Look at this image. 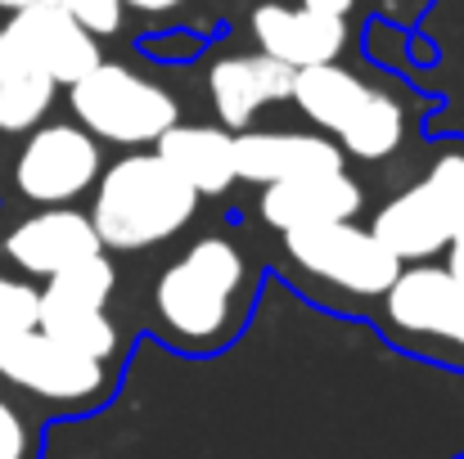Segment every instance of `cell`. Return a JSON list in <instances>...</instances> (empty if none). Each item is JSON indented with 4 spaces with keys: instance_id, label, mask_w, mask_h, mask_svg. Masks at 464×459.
<instances>
[{
    "instance_id": "5",
    "label": "cell",
    "mask_w": 464,
    "mask_h": 459,
    "mask_svg": "<svg viewBox=\"0 0 464 459\" xmlns=\"http://www.w3.org/2000/svg\"><path fill=\"white\" fill-rule=\"evenodd\" d=\"M72 113L82 131L113 145H154L167 127L180 122L176 95H167L150 77L122 63H104V59L82 81H72Z\"/></svg>"
},
{
    "instance_id": "14",
    "label": "cell",
    "mask_w": 464,
    "mask_h": 459,
    "mask_svg": "<svg viewBox=\"0 0 464 459\" xmlns=\"http://www.w3.org/2000/svg\"><path fill=\"white\" fill-rule=\"evenodd\" d=\"M343 158L347 153L315 131H239L235 136V171L239 180H257V185L338 171Z\"/></svg>"
},
{
    "instance_id": "18",
    "label": "cell",
    "mask_w": 464,
    "mask_h": 459,
    "mask_svg": "<svg viewBox=\"0 0 464 459\" xmlns=\"http://www.w3.org/2000/svg\"><path fill=\"white\" fill-rule=\"evenodd\" d=\"M36 329H45L50 338H59L63 347L91 356V360H109L118 356L122 338H118V324L109 320V311H91V306H68V302H50L41 298L36 311Z\"/></svg>"
},
{
    "instance_id": "12",
    "label": "cell",
    "mask_w": 464,
    "mask_h": 459,
    "mask_svg": "<svg viewBox=\"0 0 464 459\" xmlns=\"http://www.w3.org/2000/svg\"><path fill=\"white\" fill-rule=\"evenodd\" d=\"M253 36L262 54L280 59L285 68L303 72L315 63H334L347 45V18H329L315 9H289V5H257L253 9Z\"/></svg>"
},
{
    "instance_id": "21",
    "label": "cell",
    "mask_w": 464,
    "mask_h": 459,
    "mask_svg": "<svg viewBox=\"0 0 464 459\" xmlns=\"http://www.w3.org/2000/svg\"><path fill=\"white\" fill-rule=\"evenodd\" d=\"M59 9H68L91 36H113L122 27V0H54Z\"/></svg>"
},
{
    "instance_id": "9",
    "label": "cell",
    "mask_w": 464,
    "mask_h": 459,
    "mask_svg": "<svg viewBox=\"0 0 464 459\" xmlns=\"http://www.w3.org/2000/svg\"><path fill=\"white\" fill-rule=\"evenodd\" d=\"M100 176V145L91 131L82 127H41L23 153H18V167H14V180H18V194L32 198V203H45V207H59L77 194L91 189V180Z\"/></svg>"
},
{
    "instance_id": "27",
    "label": "cell",
    "mask_w": 464,
    "mask_h": 459,
    "mask_svg": "<svg viewBox=\"0 0 464 459\" xmlns=\"http://www.w3.org/2000/svg\"><path fill=\"white\" fill-rule=\"evenodd\" d=\"M460 459H464V455H460Z\"/></svg>"
},
{
    "instance_id": "8",
    "label": "cell",
    "mask_w": 464,
    "mask_h": 459,
    "mask_svg": "<svg viewBox=\"0 0 464 459\" xmlns=\"http://www.w3.org/2000/svg\"><path fill=\"white\" fill-rule=\"evenodd\" d=\"M388 324L447 360H464V284L447 266H415L397 271V280L383 289Z\"/></svg>"
},
{
    "instance_id": "11",
    "label": "cell",
    "mask_w": 464,
    "mask_h": 459,
    "mask_svg": "<svg viewBox=\"0 0 464 459\" xmlns=\"http://www.w3.org/2000/svg\"><path fill=\"white\" fill-rule=\"evenodd\" d=\"M361 203H365V194L347 176V167L262 185V221L285 234L307 230V225H329V221H352L361 212Z\"/></svg>"
},
{
    "instance_id": "7",
    "label": "cell",
    "mask_w": 464,
    "mask_h": 459,
    "mask_svg": "<svg viewBox=\"0 0 464 459\" xmlns=\"http://www.w3.org/2000/svg\"><path fill=\"white\" fill-rule=\"evenodd\" d=\"M289 257L334 289H347L356 298H379L401 262L392 248H383L374 239V230H361L352 221H329V225H307V230H289L285 234Z\"/></svg>"
},
{
    "instance_id": "19",
    "label": "cell",
    "mask_w": 464,
    "mask_h": 459,
    "mask_svg": "<svg viewBox=\"0 0 464 459\" xmlns=\"http://www.w3.org/2000/svg\"><path fill=\"white\" fill-rule=\"evenodd\" d=\"M113 284H118L113 262H109L104 253H91V257H77L72 266L54 271V275H50V289H45L41 298L68 302V306H91V311H109Z\"/></svg>"
},
{
    "instance_id": "1",
    "label": "cell",
    "mask_w": 464,
    "mask_h": 459,
    "mask_svg": "<svg viewBox=\"0 0 464 459\" xmlns=\"http://www.w3.org/2000/svg\"><path fill=\"white\" fill-rule=\"evenodd\" d=\"M194 207L198 194L158 153H127L100 176L91 225L104 248L136 253L185 230Z\"/></svg>"
},
{
    "instance_id": "4",
    "label": "cell",
    "mask_w": 464,
    "mask_h": 459,
    "mask_svg": "<svg viewBox=\"0 0 464 459\" xmlns=\"http://www.w3.org/2000/svg\"><path fill=\"white\" fill-rule=\"evenodd\" d=\"M370 230L397 253V262H429L447 253L464 230V149H447L424 180L383 203Z\"/></svg>"
},
{
    "instance_id": "24",
    "label": "cell",
    "mask_w": 464,
    "mask_h": 459,
    "mask_svg": "<svg viewBox=\"0 0 464 459\" xmlns=\"http://www.w3.org/2000/svg\"><path fill=\"white\" fill-rule=\"evenodd\" d=\"M447 271H451V275H456V280L464 284V230L456 234V244L447 248Z\"/></svg>"
},
{
    "instance_id": "22",
    "label": "cell",
    "mask_w": 464,
    "mask_h": 459,
    "mask_svg": "<svg viewBox=\"0 0 464 459\" xmlns=\"http://www.w3.org/2000/svg\"><path fill=\"white\" fill-rule=\"evenodd\" d=\"M0 459H36V437L27 419L0 397Z\"/></svg>"
},
{
    "instance_id": "2",
    "label": "cell",
    "mask_w": 464,
    "mask_h": 459,
    "mask_svg": "<svg viewBox=\"0 0 464 459\" xmlns=\"http://www.w3.org/2000/svg\"><path fill=\"white\" fill-rule=\"evenodd\" d=\"M244 289V257L226 239H198L158 275L154 302L162 329L185 347H217L230 333L235 298Z\"/></svg>"
},
{
    "instance_id": "17",
    "label": "cell",
    "mask_w": 464,
    "mask_h": 459,
    "mask_svg": "<svg viewBox=\"0 0 464 459\" xmlns=\"http://www.w3.org/2000/svg\"><path fill=\"white\" fill-rule=\"evenodd\" d=\"M54 100V77L41 72L0 27V131H32Z\"/></svg>"
},
{
    "instance_id": "20",
    "label": "cell",
    "mask_w": 464,
    "mask_h": 459,
    "mask_svg": "<svg viewBox=\"0 0 464 459\" xmlns=\"http://www.w3.org/2000/svg\"><path fill=\"white\" fill-rule=\"evenodd\" d=\"M36 311H41V293H36L32 284L0 275V333L32 329V324H36Z\"/></svg>"
},
{
    "instance_id": "15",
    "label": "cell",
    "mask_w": 464,
    "mask_h": 459,
    "mask_svg": "<svg viewBox=\"0 0 464 459\" xmlns=\"http://www.w3.org/2000/svg\"><path fill=\"white\" fill-rule=\"evenodd\" d=\"M212 104L226 127H248L266 104H280L294 95V68H285L271 54H226L208 72Z\"/></svg>"
},
{
    "instance_id": "26",
    "label": "cell",
    "mask_w": 464,
    "mask_h": 459,
    "mask_svg": "<svg viewBox=\"0 0 464 459\" xmlns=\"http://www.w3.org/2000/svg\"><path fill=\"white\" fill-rule=\"evenodd\" d=\"M27 5H36V0H0V9H9V14H18V9H27Z\"/></svg>"
},
{
    "instance_id": "6",
    "label": "cell",
    "mask_w": 464,
    "mask_h": 459,
    "mask_svg": "<svg viewBox=\"0 0 464 459\" xmlns=\"http://www.w3.org/2000/svg\"><path fill=\"white\" fill-rule=\"evenodd\" d=\"M0 378L32 392L36 401L59 406V410H91V406L109 401V392H113L109 360H91L36 324L0 333Z\"/></svg>"
},
{
    "instance_id": "10",
    "label": "cell",
    "mask_w": 464,
    "mask_h": 459,
    "mask_svg": "<svg viewBox=\"0 0 464 459\" xmlns=\"http://www.w3.org/2000/svg\"><path fill=\"white\" fill-rule=\"evenodd\" d=\"M5 32L18 41V50L54 77V86H72L82 81L95 63H100V36H91L68 9H59L54 0H36L27 9H18Z\"/></svg>"
},
{
    "instance_id": "25",
    "label": "cell",
    "mask_w": 464,
    "mask_h": 459,
    "mask_svg": "<svg viewBox=\"0 0 464 459\" xmlns=\"http://www.w3.org/2000/svg\"><path fill=\"white\" fill-rule=\"evenodd\" d=\"M122 5H131V9H145V14H167V9H176L180 0H122Z\"/></svg>"
},
{
    "instance_id": "16",
    "label": "cell",
    "mask_w": 464,
    "mask_h": 459,
    "mask_svg": "<svg viewBox=\"0 0 464 459\" xmlns=\"http://www.w3.org/2000/svg\"><path fill=\"white\" fill-rule=\"evenodd\" d=\"M158 158L194 189V194H226L239 171H235V136L221 127H167L154 140Z\"/></svg>"
},
{
    "instance_id": "3",
    "label": "cell",
    "mask_w": 464,
    "mask_h": 459,
    "mask_svg": "<svg viewBox=\"0 0 464 459\" xmlns=\"http://www.w3.org/2000/svg\"><path fill=\"white\" fill-rule=\"evenodd\" d=\"M289 100H298V109L315 127H324L334 136V145L352 158L379 162V158L397 153L406 140V109L388 91L365 86L356 72H347L338 63H315V68L294 72Z\"/></svg>"
},
{
    "instance_id": "13",
    "label": "cell",
    "mask_w": 464,
    "mask_h": 459,
    "mask_svg": "<svg viewBox=\"0 0 464 459\" xmlns=\"http://www.w3.org/2000/svg\"><path fill=\"white\" fill-rule=\"evenodd\" d=\"M5 253L14 266H23L27 275H54L63 266H72L77 257H91V253H104L95 225L86 212H72V207H45L36 216H27L23 225L9 230L5 239Z\"/></svg>"
},
{
    "instance_id": "23",
    "label": "cell",
    "mask_w": 464,
    "mask_h": 459,
    "mask_svg": "<svg viewBox=\"0 0 464 459\" xmlns=\"http://www.w3.org/2000/svg\"><path fill=\"white\" fill-rule=\"evenodd\" d=\"M356 0H303V9H315V14H329V18H347Z\"/></svg>"
}]
</instances>
